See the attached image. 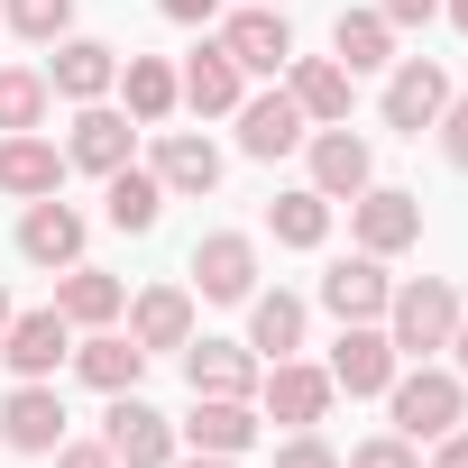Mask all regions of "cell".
<instances>
[{
    "label": "cell",
    "instance_id": "cell-1",
    "mask_svg": "<svg viewBox=\"0 0 468 468\" xmlns=\"http://www.w3.org/2000/svg\"><path fill=\"white\" fill-rule=\"evenodd\" d=\"M459 285L450 276H413V285H395L386 294V340H395V358H431V349H450V331H459Z\"/></svg>",
    "mask_w": 468,
    "mask_h": 468
},
{
    "label": "cell",
    "instance_id": "cell-2",
    "mask_svg": "<svg viewBox=\"0 0 468 468\" xmlns=\"http://www.w3.org/2000/svg\"><path fill=\"white\" fill-rule=\"evenodd\" d=\"M386 413H395L404 441H441V431L468 422V386H459V367H422V358H413V367H395Z\"/></svg>",
    "mask_w": 468,
    "mask_h": 468
},
{
    "label": "cell",
    "instance_id": "cell-3",
    "mask_svg": "<svg viewBox=\"0 0 468 468\" xmlns=\"http://www.w3.org/2000/svg\"><path fill=\"white\" fill-rule=\"evenodd\" d=\"M258 431H267L258 395H193V413L175 422V441H193V450H211V459H239V450H258Z\"/></svg>",
    "mask_w": 468,
    "mask_h": 468
},
{
    "label": "cell",
    "instance_id": "cell-4",
    "mask_svg": "<svg viewBox=\"0 0 468 468\" xmlns=\"http://www.w3.org/2000/svg\"><path fill=\"white\" fill-rule=\"evenodd\" d=\"M395 340H386V322H340V340H331V395H386L395 386Z\"/></svg>",
    "mask_w": 468,
    "mask_h": 468
},
{
    "label": "cell",
    "instance_id": "cell-5",
    "mask_svg": "<svg viewBox=\"0 0 468 468\" xmlns=\"http://www.w3.org/2000/svg\"><path fill=\"white\" fill-rule=\"evenodd\" d=\"M258 413H267V422L313 431V422L331 413V367H313V358H276V367L258 377Z\"/></svg>",
    "mask_w": 468,
    "mask_h": 468
},
{
    "label": "cell",
    "instance_id": "cell-6",
    "mask_svg": "<svg viewBox=\"0 0 468 468\" xmlns=\"http://www.w3.org/2000/svg\"><path fill=\"white\" fill-rule=\"evenodd\" d=\"M101 441H111V459H120V468H175V422H165L156 404H138V386H129V395H111Z\"/></svg>",
    "mask_w": 468,
    "mask_h": 468
},
{
    "label": "cell",
    "instance_id": "cell-7",
    "mask_svg": "<svg viewBox=\"0 0 468 468\" xmlns=\"http://www.w3.org/2000/svg\"><path fill=\"white\" fill-rule=\"evenodd\" d=\"M0 441H10L19 459H47V450L65 441V395H56L47 377H19L10 404H0Z\"/></svg>",
    "mask_w": 468,
    "mask_h": 468
},
{
    "label": "cell",
    "instance_id": "cell-8",
    "mask_svg": "<svg viewBox=\"0 0 468 468\" xmlns=\"http://www.w3.org/2000/svg\"><path fill=\"white\" fill-rule=\"evenodd\" d=\"M74 358V322L47 303V313H10V331H0V367L10 377H56Z\"/></svg>",
    "mask_w": 468,
    "mask_h": 468
},
{
    "label": "cell",
    "instance_id": "cell-9",
    "mask_svg": "<svg viewBox=\"0 0 468 468\" xmlns=\"http://www.w3.org/2000/svg\"><path fill=\"white\" fill-rule=\"evenodd\" d=\"M349 220H358V249H367V258H395V249H413V239H422V193L367 184V193L349 202Z\"/></svg>",
    "mask_w": 468,
    "mask_h": 468
},
{
    "label": "cell",
    "instance_id": "cell-10",
    "mask_svg": "<svg viewBox=\"0 0 468 468\" xmlns=\"http://www.w3.org/2000/svg\"><path fill=\"white\" fill-rule=\"evenodd\" d=\"M193 285H202V303H249L258 294V239L211 229V239L193 249Z\"/></svg>",
    "mask_w": 468,
    "mask_h": 468
},
{
    "label": "cell",
    "instance_id": "cell-11",
    "mask_svg": "<svg viewBox=\"0 0 468 468\" xmlns=\"http://www.w3.org/2000/svg\"><path fill=\"white\" fill-rule=\"evenodd\" d=\"M450 111V74L431 65V56H404L395 74H386V129H404V138H422L431 120Z\"/></svg>",
    "mask_w": 468,
    "mask_h": 468
},
{
    "label": "cell",
    "instance_id": "cell-12",
    "mask_svg": "<svg viewBox=\"0 0 468 468\" xmlns=\"http://www.w3.org/2000/svg\"><path fill=\"white\" fill-rule=\"evenodd\" d=\"M303 147H313V193L322 202H358L377 184V156H367V138H349V120L340 129H313Z\"/></svg>",
    "mask_w": 468,
    "mask_h": 468
},
{
    "label": "cell",
    "instance_id": "cell-13",
    "mask_svg": "<svg viewBox=\"0 0 468 468\" xmlns=\"http://www.w3.org/2000/svg\"><path fill=\"white\" fill-rule=\"evenodd\" d=\"M220 47H229V65L239 74H285L294 65V28H285V10H229V28H220Z\"/></svg>",
    "mask_w": 468,
    "mask_h": 468
},
{
    "label": "cell",
    "instance_id": "cell-14",
    "mask_svg": "<svg viewBox=\"0 0 468 468\" xmlns=\"http://www.w3.org/2000/svg\"><path fill=\"white\" fill-rule=\"evenodd\" d=\"M65 165H83V175H120V165H129V111H111V101H74Z\"/></svg>",
    "mask_w": 468,
    "mask_h": 468
},
{
    "label": "cell",
    "instance_id": "cell-15",
    "mask_svg": "<svg viewBox=\"0 0 468 468\" xmlns=\"http://www.w3.org/2000/svg\"><path fill=\"white\" fill-rule=\"evenodd\" d=\"M386 294H395V276H386V258H367V249L322 276V313H331V322H386Z\"/></svg>",
    "mask_w": 468,
    "mask_h": 468
},
{
    "label": "cell",
    "instance_id": "cell-16",
    "mask_svg": "<svg viewBox=\"0 0 468 468\" xmlns=\"http://www.w3.org/2000/svg\"><path fill=\"white\" fill-rule=\"evenodd\" d=\"M19 258H28V267H56V276H65V267H83V211H74V202H56V193H47V202H28V220H19Z\"/></svg>",
    "mask_w": 468,
    "mask_h": 468
},
{
    "label": "cell",
    "instance_id": "cell-17",
    "mask_svg": "<svg viewBox=\"0 0 468 468\" xmlns=\"http://www.w3.org/2000/svg\"><path fill=\"white\" fill-rule=\"evenodd\" d=\"M258 349L249 340H184V386L193 395H258Z\"/></svg>",
    "mask_w": 468,
    "mask_h": 468
},
{
    "label": "cell",
    "instance_id": "cell-18",
    "mask_svg": "<svg viewBox=\"0 0 468 468\" xmlns=\"http://www.w3.org/2000/svg\"><path fill=\"white\" fill-rule=\"evenodd\" d=\"M229 120H239V147H249V156H267V165H276V156H294V147L313 138V120L294 111V92H258V101L229 111Z\"/></svg>",
    "mask_w": 468,
    "mask_h": 468
},
{
    "label": "cell",
    "instance_id": "cell-19",
    "mask_svg": "<svg viewBox=\"0 0 468 468\" xmlns=\"http://www.w3.org/2000/svg\"><path fill=\"white\" fill-rule=\"evenodd\" d=\"M111 83H120V47H101V37H56L47 92H65V101H111Z\"/></svg>",
    "mask_w": 468,
    "mask_h": 468
},
{
    "label": "cell",
    "instance_id": "cell-20",
    "mask_svg": "<svg viewBox=\"0 0 468 468\" xmlns=\"http://www.w3.org/2000/svg\"><path fill=\"white\" fill-rule=\"evenodd\" d=\"M349 83H358V74H349L340 56H294V65H285L294 111H303V120H322V129H340V120H349Z\"/></svg>",
    "mask_w": 468,
    "mask_h": 468
},
{
    "label": "cell",
    "instance_id": "cell-21",
    "mask_svg": "<svg viewBox=\"0 0 468 468\" xmlns=\"http://www.w3.org/2000/svg\"><path fill=\"white\" fill-rule=\"evenodd\" d=\"M56 184H65V147H56V138H37V129L0 138V193H19V202H47Z\"/></svg>",
    "mask_w": 468,
    "mask_h": 468
},
{
    "label": "cell",
    "instance_id": "cell-22",
    "mask_svg": "<svg viewBox=\"0 0 468 468\" xmlns=\"http://www.w3.org/2000/svg\"><path fill=\"white\" fill-rule=\"evenodd\" d=\"M111 92L129 101V120H138V129H156V120H175V101H184V74H175L165 56H129Z\"/></svg>",
    "mask_w": 468,
    "mask_h": 468
},
{
    "label": "cell",
    "instance_id": "cell-23",
    "mask_svg": "<svg viewBox=\"0 0 468 468\" xmlns=\"http://www.w3.org/2000/svg\"><path fill=\"white\" fill-rule=\"evenodd\" d=\"M56 313H65L74 331H111V322L129 313V285H120V276H101V267H65V285H56Z\"/></svg>",
    "mask_w": 468,
    "mask_h": 468
},
{
    "label": "cell",
    "instance_id": "cell-24",
    "mask_svg": "<svg viewBox=\"0 0 468 468\" xmlns=\"http://www.w3.org/2000/svg\"><path fill=\"white\" fill-rule=\"evenodd\" d=\"M129 340L156 358V349H184L193 340V294L184 285H147L138 303H129Z\"/></svg>",
    "mask_w": 468,
    "mask_h": 468
},
{
    "label": "cell",
    "instance_id": "cell-25",
    "mask_svg": "<svg viewBox=\"0 0 468 468\" xmlns=\"http://www.w3.org/2000/svg\"><path fill=\"white\" fill-rule=\"evenodd\" d=\"M184 101H193L202 120H229V111L249 101V74L229 65V47H220V37H211V47H202V56L184 65Z\"/></svg>",
    "mask_w": 468,
    "mask_h": 468
},
{
    "label": "cell",
    "instance_id": "cell-26",
    "mask_svg": "<svg viewBox=\"0 0 468 468\" xmlns=\"http://www.w3.org/2000/svg\"><path fill=\"white\" fill-rule=\"evenodd\" d=\"M249 349H258V367H276V358H294L303 349V294H249Z\"/></svg>",
    "mask_w": 468,
    "mask_h": 468
},
{
    "label": "cell",
    "instance_id": "cell-27",
    "mask_svg": "<svg viewBox=\"0 0 468 468\" xmlns=\"http://www.w3.org/2000/svg\"><path fill=\"white\" fill-rule=\"evenodd\" d=\"M156 184H165V193H211V184H220V147L193 138V129H165V138H156Z\"/></svg>",
    "mask_w": 468,
    "mask_h": 468
},
{
    "label": "cell",
    "instance_id": "cell-28",
    "mask_svg": "<svg viewBox=\"0 0 468 468\" xmlns=\"http://www.w3.org/2000/svg\"><path fill=\"white\" fill-rule=\"evenodd\" d=\"M156 211H165L156 165H120V175H101V220H111V229H156Z\"/></svg>",
    "mask_w": 468,
    "mask_h": 468
},
{
    "label": "cell",
    "instance_id": "cell-29",
    "mask_svg": "<svg viewBox=\"0 0 468 468\" xmlns=\"http://www.w3.org/2000/svg\"><path fill=\"white\" fill-rule=\"evenodd\" d=\"M138 367H147V349H138L129 331H92V340L74 349V377H83V386H101V395H129V386H138Z\"/></svg>",
    "mask_w": 468,
    "mask_h": 468
},
{
    "label": "cell",
    "instance_id": "cell-30",
    "mask_svg": "<svg viewBox=\"0 0 468 468\" xmlns=\"http://www.w3.org/2000/svg\"><path fill=\"white\" fill-rule=\"evenodd\" d=\"M331 56H340L349 74H377V65H395V28H386L377 10H340V28H331Z\"/></svg>",
    "mask_w": 468,
    "mask_h": 468
},
{
    "label": "cell",
    "instance_id": "cell-31",
    "mask_svg": "<svg viewBox=\"0 0 468 468\" xmlns=\"http://www.w3.org/2000/svg\"><path fill=\"white\" fill-rule=\"evenodd\" d=\"M267 229H276L285 249H322V239H331V202H322L313 184H303V193H276V202H267Z\"/></svg>",
    "mask_w": 468,
    "mask_h": 468
},
{
    "label": "cell",
    "instance_id": "cell-32",
    "mask_svg": "<svg viewBox=\"0 0 468 468\" xmlns=\"http://www.w3.org/2000/svg\"><path fill=\"white\" fill-rule=\"evenodd\" d=\"M47 74H28V65H0V138H19V129H47Z\"/></svg>",
    "mask_w": 468,
    "mask_h": 468
},
{
    "label": "cell",
    "instance_id": "cell-33",
    "mask_svg": "<svg viewBox=\"0 0 468 468\" xmlns=\"http://www.w3.org/2000/svg\"><path fill=\"white\" fill-rule=\"evenodd\" d=\"M0 19H10V28H19L28 47H56V37L74 28V0H10Z\"/></svg>",
    "mask_w": 468,
    "mask_h": 468
},
{
    "label": "cell",
    "instance_id": "cell-34",
    "mask_svg": "<svg viewBox=\"0 0 468 468\" xmlns=\"http://www.w3.org/2000/svg\"><path fill=\"white\" fill-rule=\"evenodd\" d=\"M340 468H422V441H404V431H377V441H358Z\"/></svg>",
    "mask_w": 468,
    "mask_h": 468
},
{
    "label": "cell",
    "instance_id": "cell-35",
    "mask_svg": "<svg viewBox=\"0 0 468 468\" xmlns=\"http://www.w3.org/2000/svg\"><path fill=\"white\" fill-rule=\"evenodd\" d=\"M276 468H340V450H331L322 431H294V441L276 450Z\"/></svg>",
    "mask_w": 468,
    "mask_h": 468
},
{
    "label": "cell",
    "instance_id": "cell-36",
    "mask_svg": "<svg viewBox=\"0 0 468 468\" xmlns=\"http://www.w3.org/2000/svg\"><path fill=\"white\" fill-rule=\"evenodd\" d=\"M431 129H441V156H450V165L468 175V101H450V111H441Z\"/></svg>",
    "mask_w": 468,
    "mask_h": 468
},
{
    "label": "cell",
    "instance_id": "cell-37",
    "mask_svg": "<svg viewBox=\"0 0 468 468\" xmlns=\"http://www.w3.org/2000/svg\"><path fill=\"white\" fill-rule=\"evenodd\" d=\"M47 459H56V468H120V459H111V441H56Z\"/></svg>",
    "mask_w": 468,
    "mask_h": 468
},
{
    "label": "cell",
    "instance_id": "cell-38",
    "mask_svg": "<svg viewBox=\"0 0 468 468\" xmlns=\"http://www.w3.org/2000/svg\"><path fill=\"white\" fill-rule=\"evenodd\" d=\"M431 10H441V0H377V19H386V28H422Z\"/></svg>",
    "mask_w": 468,
    "mask_h": 468
},
{
    "label": "cell",
    "instance_id": "cell-39",
    "mask_svg": "<svg viewBox=\"0 0 468 468\" xmlns=\"http://www.w3.org/2000/svg\"><path fill=\"white\" fill-rule=\"evenodd\" d=\"M156 10H165V19H175V28H202V19H211V10H220V0H156Z\"/></svg>",
    "mask_w": 468,
    "mask_h": 468
},
{
    "label": "cell",
    "instance_id": "cell-40",
    "mask_svg": "<svg viewBox=\"0 0 468 468\" xmlns=\"http://www.w3.org/2000/svg\"><path fill=\"white\" fill-rule=\"evenodd\" d=\"M431 468H468V431H441L431 441Z\"/></svg>",
    "mask_w": 468,
    "mask_h": 468
},
{
    "label": "cell",
    "instance_id": "cell-41",
    "mask_svg": "<svg viewBox=\"0 0 468 468\" xmlns=\"http://www.w3.org/2000/svg\"><path fill=\"white\" fill-rule=\"evenodd\" d=\"M450 358H459V377H468V313H459V331H450Z\"/></svg>",
    "mask_w": 468,
    "mask_h": 468
},
{
    "label": "cell",
    "instance_id": "cell-42",
    "mask_svg": "<svg viewBox=\"0 0 468 468\" xmlns=\"http://www.w3.org/2000/svg\"><path fill=\"white\" fill-rule=\"evenodd\" d=\"M175 468H239V459H211V450H193V459H175Z\"/></svg>",
    "mask_w": 468,
    "mask_h": 468
},
{
    "label": "cell",
    "instance_id": "cell-43",
    "mask_svg": "<svg viewBox=\"0 0 468 468\" xmlns=\"http://www.w3.org/2000/svg\"><path fill=\"white\" fill-rule=\"evenodd\" d=\"M441 10H450V28H459V37H468V0H441Z\"/></svg>",
    "mask_w": 468,
    "mask_h": 468
},
{
    "label": "cell",
    "instance_id": "cell-44",
    "mask_svg": "<svg viewBox=\"0 0 468 468\" xmlns=\"http://www.w3.org/2000/svg\"><path fill=\"white\" fill-rule=\"evenodd\" d=\"M0 331H10V294H0Z\"/></svg>",
    "mask_w": 468,
    "mask_h": 468
},
{
    "label": "cell",
    "instance_id": "cell-45",
    "mask_svg": "<svg viewBox=\"0 0 468 468\" xmlns=\"http://www.w3.org/2000/svg\"><path fill=\"white\" fill-rule=\"evenodd\" d=\"M249 10H285V0H249Z\"/></svg>",
    "mask_w": 468,
    "mask_h": 468
}]
</instances>
